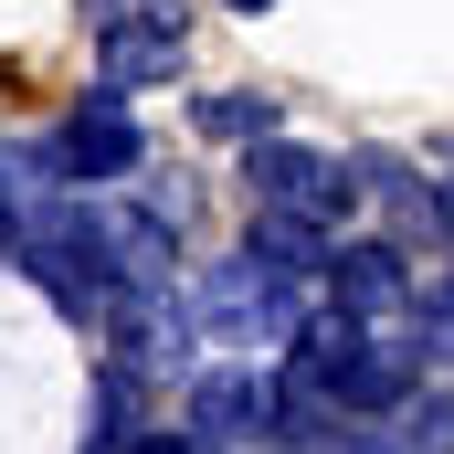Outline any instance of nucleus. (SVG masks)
Wrapping results in <instances>:
<instances>
[{"label":"nucleus","instance_id":"obj_3","mask_svg":"<svg viewBox=\"0 0 454 454\" xmlns=\"http://www.w3.org/2000/svg\"><path fill=\"white\" fill-rule=\"evenodd\" d=\"M137 159H148V137L116 116V96H85V106L53 127V169L64 180H127Z\"/></svg>","mask_w":454,"mask_h":454},{"label":"nucleus","instance_id":"obj_9","mask_svg":"<svg viewBox=\"0 0 454 454\" xmlns=\"http://www.w3.org/2000/svg\"><path fill=\"white\" fill-rule=\"evenodd\" d=\"M96 32H180V0H85Z\"/></svg>","mask_w":454,"mask_h":454},{"label":"nucleus","instance_id":"obj_7","mask_svg":"<svg viewBox=\"0 0 454 454\" xmlns=\"http://www.w3.org/2000/svg\"><path fill=\"white\" fill-rule=\"evenodd\" d=\"M254 264H275L286 286H328V264H339V254L317 243L307 212H264V223H254Z\"/></svg>","mask_w":454,"mask_h":454},{"label":"nucleus","instance_id":"obj_11","mask_svg":"<svg viewBox=\"0 0 454 454\" xmlns=\"http://www.w3.org/2000/svg\"><path fill=\"white\" fill-rule=\"evenodd\" d=\"M434 223H444V232H454V180H444V191H434Z\"/></svg>","mask_w":454,"mask_h":454},{"label":"nucleus","instance_id":"obj_10","mask_svg":"<svg viewBox=\"0 0 454 454\" xmlns=\"http://www.w3.org/2000/svg\"><path fill=\"white\" fill-rule=\"evenodd\" d=\"M254 127H264L254 96H212V106H201V137H254Z\"/></svg>","mask_w":454,"mask_h":454},{"label":"nucleus","instance_id":"obj_12","mask_svg":"<svg viewBox=\"0 0 454 454\" xmlns=\"http://www.w3.org/2000/svg\"><path fill=\"white\" fill-rule=\"evenodd\" d=\"M0 232H11V180H0Z\"/></svg>","mask_w":454,"mask_h":454},{"label":"nucleus","instance_id":"obj_13","mask_svg":"<svg viewBox=\"0 0 454 454\" xmlns=\"http://www.w3.org/2000/svg\"><path fill=\"white\" fill-rule=\"evenodd\" d=\"M232 11H275V0H232Z\"/></svg>","mask_w":454,"mask_h":454},{"label":"nucleus","instance_id":"obj_4","mask_svg":"<svg viewBox=\"0 0 454 454\" xmlns=\"http://www.w3.org/2000/svg\"><path fill=\"white\" fill-rule=\"evenodd\" d=\"M328 307H348L359 328L412 317V275H402V254H391V243H348L339 264H328Z\"/></svg>","mask_w":454,"mask_h":454},{"label":"nucleus","instance_id":"obj_1","mask_svg":"<svg viewBox=\"0 0 454 454\" xmlns=\"http://www.w3.org/2000/svg\"><path fill=\"white\" fill-rule=\"evenodd\" d=\"M243 180H254L264 212H307V223H339L348 201H359V169H348L339 148H307V137H264V148H243Z\"/></svg>","mask_w":454,"mask_h":454},{"label":"nucleus","instance_id":"obj_6","mask_svg":"<svg viewBox=\"0 0 454 454\" xmlns=\"http://www.w3.org/2000/svg\"><path fill=\"white\" fill-rule=\"evenodd\" d=\"M106 64H96V96H127V85H169L180 74V32H96Z\"/></svg>","mask_w":454,"mask_h":454},{"label":"nucleus","instance_id":"obj_2","mask_svg":"<svg viewBox=\"0 0 454 454\" xmlns=\"http://www.w3.org/2000/svg\"><path fill=\"white\" fill-rule=\"evenodd\" d=\"M201 317H212V339H232V348H286L296 339V286H286L275 264L232 254L223 275L201 286Z\"/></svg>","mask_w":454,"mask_h":454},{"label":"nucleus","instance_id":"obj_5","mask_svg":"<svg viewBox=\"0 0 454 454\" xmlns=\"http://www.w3.org/2000/svg\"><path fill=\"white\" fill-rule=\"evenodd\" d=\"M275 402H286L275 380H254V370H212L191 423H201V434H223V444H243V434H275Z\"/></svg>","mask_w":454,"mask_h":454},{"label":"nucleus","instance_id":"obj_8","mask_svg":"<svg viewBox=\"0 0 454 454\" xmlns=\"http://www.w3.org/2000/svg\"><path fill=\"white\" fill-rule=\"evenodd\" d=\"M412 359H423V370H454V286L412 296Z\"/></svg>","mask_w":454,"mask_h":454}]
</instances>
